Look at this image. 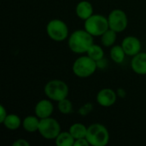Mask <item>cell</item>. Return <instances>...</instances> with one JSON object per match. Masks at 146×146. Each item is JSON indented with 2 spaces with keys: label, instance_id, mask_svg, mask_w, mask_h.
Returning a JSON list of instances; mask_svg holds the SVG:
<instances>
[{
  "label": "cell",
  "instance_id": "1",
  "mask_svg": "<svg viewBox=\"0 0 146 146\" xmlns=\"http://www.w3.org/2000/svg\"><path fill=\"white\" fill-rule=\"evenodd\" d=\"M93 36L85 29H78L73 32L68 38V45L70 50L75 54L86 53L94 44Z\"/></svg>",
  "mask_w": 146,
  "mask_h": 146
},
{
  "label": "cell",
  "instance_id": "2",
  "mask_svg": "<svg viewBox=\"0 0 146 146\" xmlns=\"http://www.w3.org/2000/svg\"><path fill=\"white\" fill-rule=\"evenodd\" d=\"M86 139L92 146H105L110 142V133L101 123H93L87 127Z\"/></svg>",
  "mask_w": 146,
  "mask_h": 146
},
{
  "label": "cell",
  "instance_id": "3",
  "mask_svg": "<svg viewBox=\"0 0 146 146\" xmlns=\"http://www.w3.org/2000/svg\"><path fill=\"white\" fill-rule=\"evenodd\" d=\"M44 92L47 98L54 102H59L68 98L69 88L63 80H51L45 84Z\"/></svg>",
  "mask_w": 146,
  "mask_h": 146
},
{
  "label": "cell",
  "instance_id": "4",
  "mask_svg": "<svg viewBox=\"0 0 146 146\" xmlns=\"http://www.w3.org/2000/svg\"><path fill=\"white\" fill-rule=\"evenodd\" d=\"M98 68L97 62L90 56H81L78 57L73 63L72 71L74 74L79 78H89L95 74Z\"/></svg>",
  "mask_w": 146,
  "mask_h": 146
},
{
  "label": "cell",
  "instance_id": "5",
  "mask_svg": "<svg viewBox=\"0 0 146 146\" xmlns=\"http://www.w3.org/2000/svg\"><path fill=\"white\" fill-rule=\"evenodd\" d=\"M109 28L108 18L100 14H93L84 23V29L93 37H101Z\"/></svg>",
  "mask_w": 146,
  "mask_h": 146
},
{
  "label": "cell",
  "instance_id": "6",
  "mask_svg": "<svg viewBox=\"0 0 146 146\" xmlns=\"http://www.w3.org/2000/svg\"><path fill=\"white\" fill-rule=\"evenodd\" d=\"M46 33L50 39L62 42L68 39L69 29L65 21L60 19H52L46 25Z\"/></svg>",
  "mask_w": 146,
  "mask_h": 146
},
{
  "label": "cell",
  "instance_id": "7",
  "mask_svg": "<svg viewBox=\"0 0 146 146\" xmlns=\"http://www.w3.org/2000/svg\"><path fill=\"white\" fill-rule=\"evenodd\" d=\"M38 132L45 139H56L58 134L62 132L61 125L55 118H52L51 116L40 119Z\"/></svg>",
  "mask_w": 146,
  "mask_h": 146
},
{
  "label": "cell",
  "instance_id": "8",
  "mask_svg": "<svg viewBox=\"0 0 146 146\" xmlns=\"http://www.w3.org/2000/svg\"><path fill=\"white\" fill-rule=\"evenodd\" d=\"M110 29L117 33L125 31L128 25V18L127 14L120 9H115L107 16Z\"/></svg>",
  "mask_w": 146,
  "mask_h": 146
},
{
  "label": "cell",
  "instance_id": "9",
  "mask_svg": "<svg viewBox=\"0 0 146 146\" xmlns=\"http://www.w3.org/2000/svg\"><path fill=\"white\" fill-rule=\"evenodd\" d=\"M117 93L111 88L101 89L96 97L97 103L104 108H110L113 106L117 100Z\"/></svg>",
  "mask_w": 146,
  "mask_h": 146
},
{
  "label": "cell",
  "instance_id": "10",
  "mask_svg": "<svg viewBox=\"0 0 146 146\" xmlns=\"http://www.w3.org/2000/svg\"><path fill=\"white\" fill-rule=\"evenodd\" d=\"M121 46L124 49L127 56H133L141 52L142 44L140 40L135 36H127L121 41Z\"/></svg>",
  "mask_w": 146,
  "mask_h": 146
},
{
  "label": "cell",
  "instance_id": "11",
  "mask_svg": "<svg viewBox=\"0 0 146 146\" xmlns=\"http://www.w3.org/2000/svg\"><path fill=\"white\" fill-rule=\"evenodd\" d=\"M54 111V105L50 99H41L39 100L35 107L34 113L39 119H44L47 117H50Z\"/></svg>",
  "mask_w": 146,
  "mask_h": 146
},
{
  "label": "cell",
  "instance_id": "12",
  "mask_svg": "<svg viewBox=\"0 0 146 146\" xmlns=\"http://www.w3.org/2000/svg\"><path fill=\"white\" fill-rule=\"evenodd\" d=\"M132 70L139 75H146V52H139L132 56Z\"/></svg>",
  "mask_w": 146,
  "mask_h": 146
},
{
  "label": "cell",
  "instance_id": "13",
  "mask_svg": "<svg viewBox=\"0 0 146 146\" xmlns=\"http://www.w3.org/2000/svg\"><path fill=\"white\" fill-rule=\"evenodd\" d=\"M75 13L78 18L86 21L93 15V6L87 0H82L79 2L75 7Z\"/></svg>",
  "mask_w": 146,
  "mask_h": 146
},
{
  "label": "cell",
  "instance_id": "14",
  "mask_svg": "<svg viewBox=\"0 0 146 146\" xmlns=\"http://www.w3.org/2000/svg\"><path fill=\"white\" fill-rule=\"evenodd\" d=\"M40 119L37 115H27L22 120L21 127L23 129L30 133L38 131Z\"/></svg>",
  "mask_w": 146,
  "mask_h": 146
},
{
  "label": "cell",
  "instance_id": "15",
  "mask_svg": "<svg viewBox=\"0 0 146 146\" xmlns=\"http://www.w3.org/2000/svg\"><path fill=\"white\" fill-rule=\"evenodd\" d=\"M2 124L4 126L5 128L15 131L21 127V126L22 125V121L20 116L15 114H8Z\"/></svg>",
  "mask_w": 146,
  "mask_h": 146
},
{
  "label": "cell",
  "instance_id": "16",
  "mask_svg": "<svg viewBox=\"0 0 146 146\" xmlns=\"http://www.w3.org/2000/svg\"><path fill=\"white\" fill-rule=\"evenodd\" d=\"M126 52L124 49L122 48L121 44H115L110 48V56L111 60L117 64H121L124 62L126 58Z\"/></svg>",
  "mask_w": 146,
  "mask_h": 146
},
{
  "label": "cell",
  "instance_id": "17",
  "mask_svg": "<svg viewBox=\"0 0 146 146\" xmlns=\"http://www.w3.org/2000/svg\"><path fill=\"white\" fill-rule=\"evenodd\" d=\"M87 127H86L84 124H82L80 122H76V123H74L70 126L68 132L71 133V135L76 140V139L86 137Z\"/></svg>",
  "mask_w": 146,
  "mask_h": 146
},
{
  "label": "cell",
  "instance_id": "18",
  "mask_svg": "<svg viewBox=\"0 0 146 146\" xmlns=\"http://www.w3.org/2000/svg\"><path fill=\"white\" fill-rule=\"evenodd\" d=\"M57 146H74L75 139L69 132H61L55 139Z\"/></svg>",
  "mask_w": 146,
  "mask_h": 146
},
{
  "label": "cell",
  "instance_id": "19",
  "mask_svg": "<svg viewBox=\"0 0 146 146\" xmlns=\"http://www.w3.org/2000/svg\"><path fill=\"white\" fill-rule=\"evenodd\" d=\"M100 38L101 43L104 47H112L115 44L117 38V33L109 28Z\"/></svg>",
  "mask_w": 146,
  "mask_h": 146
},
{
  "label": "cell",
  "instance_id": "20",
  "mask_svg": "<svg viewBox=\"0 0 146 146\" xmlns=\"http://www.w3.org/2000/svg\"><path fill=\"white\" fill-rule=\"evenodd\" d=\"M86 55L90 56L92 59H93L94 61L98 62L104 57V51L102 46L93 44L87 50Z\"/></svg>",
  "mask_w": 146,
  "mask_h": 146
},
{
  "label": "cell",
  "instance_id": "21",
  "mask_svg": "<svg viewBox=\"0 0 146 146\" xmlns=\"http://www.w3.org/2000/svg\"><path fill=\"white\" fill-rule=\"evenodd\" d=\"M57 109L58 111L62 115H68L73 112V104L67 98L57 102Z\"/></svg>",
  "mask_w": 146,
  "mask_h": 146
},
{
  "label": "cell",
  "instance_id": "22",
  "mask_svg": "<svg viewBox=\"0 0 146 146\" xmlns=\"http://www.w3.org/2000/svg\"><path fill=\"white\" fill-rule=\"evenodd\" d=\"M92 110H93V105H92V104H91V103H86V104H85L84 105H82V106L79 109L78 113H79L80 115H82V116H86V115H87L88 114H90Z\"/></svg>",
  "mask_w": 146,
  "mask_h": 146
},
{
  "label": "cell",
  "instance_id": "23",
  "mask_svg": "<svg viewBox=\"0 0 146 146\" xmlns=\"http://www.w3.org/2000/svg\"><path fill=\"white\" fill-rule=\"evenodd\" d=\"M13 146H30V143L28 141H27L24 139H19L17 140H15V142H13L12 144Z\"/></svg>",
  "mask_w": 146,
  "mask_h": 146
},
{
  "label": "cell",
  "instance_id": "24",
  "mask_svg": "<svg viewBox=\"0 0 146 146\" xmlns=\"http://www.w3.org/2000/svg\"><path fill=\"white\" fill-rule=\"evenodd\" d=\"M90 145L89 142L87 141L86 138H82V139H76L74 142V146H88Z\"/></svg>",
  "mask_w": 146,
  "mask_h": 146
},
{
  "label": "cell",
  "instance_id": "25",
  "mask_svg": "<svg viewBox=\"0 0 146 146\" xmlns=\"http://www.w3.org/2000/svg\"><path fill=\"white\" fill-rule=\"evenodd\" d=\"M8 115L7 110L3 107V105H0V122L3 123L6 116Z\"/></svg>",
  "mask_w": 146,
  "mask_h": 146
},
{
  "label": "cell",
  "instance_id": "26",
  "mask_svg": "<svg viewBox=\"0 0 146 146\" xmlns=\"http://www.w3.org/2000/svg\"><path fill=\"white\" fill-rule=\"evenodd\" d=\"M116 93H117L118 98H124L127 95V92H126L125 89H123V88H118L116 90Z\"/></svg>",
  "mask_w": 146,
  "mask_h": 146
},
{
  "label": "cell",
  "instance_id": "27",
  "mask_svg": "<svg viewBox=\"0 0 146 146\" xmlns=\"http://www.w3.org/2000/svg\"><path fill=\"white\" fill-rule=\"evenodd\" d=\"M97 65H98V68H104L106 66H107V61L104 59V57L99 61L97 62Z\"/></svg>",
  "mask_w": 146,
  "mask_h": 146
}]
</instances>
